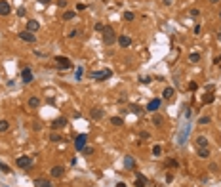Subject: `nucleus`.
<instances>
[{
  "mask_svg": "<svg viewBox=\"0 0 221 187\" xmlns=\"http://www.w3.org/2000/svg\"><path fill=\"white\" fill-rule=\"evenodd\" d=\"M135 187H147V178L141 176L139 172H137V180H135Z\"/></svg>",
  "mask_w": 221,
  "mask_h": 187,
  "instance_id": "f3484780",
  "label": "nucleus"
},
{
  "mask_svg": "<svg viewBox=\"0 0 221 187\" xmlns=\"http://www.w3.org/2000/svg\"><path fill=\"white\" fill-rule=\"evenodd\" d=\"M8 128H10V122H8V120H0V134L6 132Z\"/></svg>",
  "mask_w": 221,
  "mask_h": 187,
  "instance_id": "393cba45",
  "label": "nucleus"
},
{
  "mask_svg": "<svg viewBox=\"0 0 221 187\" xmlns=\"http://www.w3.org/2000/svg\"><path fill=\"white\" fill-rule=\"evenodd\" d=\"M189 59H191L192 63H198L200 61V54H191V55H189Z\"/></svg>",
  "mask_w": 221,
  "mask_h": 187,
  "instance_id": "c85d7f7f",
  "label": "nucleus"
},
{
  "mask_svg": "<svg viewBox=\"0 0 221 187\" xmlns=\"http://www.w3.org/2000/svg\"><path fill=\"white\" fill-rule=\"evenodd\" d=\"M210 2H214V4H215V2H219V0H210Z\"/></svg>",
  "mask_w": 221,
  "mask_h": 187,
  "instance_id": "49530a36",
  "label": "nucleus"
},
{
  "mask_svg": "<svg viewBox=\"0 0 221 187\" xmlns=\"http://www.w3.org/2000/svg\"><path fill=\"white\" fill-rule=\"evenodd\" d=\"M172 2H174V0H164V4H166V6H170Z\"/></svg>",
  "mask_w": 221,
  "mask_h": 187,
  "instance_id": "c03bdc74",
  "label": "nucleus"
},
{
  "mask_svg": "<svg viewBox=\"0 0 221 187\" xmlns=\"http://www.w3.org/2000/svg\"><path fill=\"white\" fill-rule=\"evenodd\" d=\"M214 99H215V96H214L212 92H208V94H204V96H202V103H204V105L214 103Z\"/></svg>",
  "mask_w": 221,
  "mask_h": 187,
  "instance_id": "dca6fc26",
  "label": "nucleus"
},
{
  "mask_svg": "<svg viewBox=\"0 0 221 187\" xmlns=\"http://www.w3.org/2000/svg\"><path fill=\"white\" fill-rule=\"evenodd\" d=\"M95 31H97V32H103V31H105V25H101V23H95Z\"/></svg>",
  "mask_w": 221,
  "mask_h": 187,
  "instance_id": "473e14b6",
  "label": "nucleus"
},
{
  "mask_svg": "<svg viewBox=\"0 0 221 187\" xmlns=\"http://www.w3.org/2000/svg\"><path fill=\"white\" fill-rule=\"evenodd\" d=\"M160 103H162V101L158 99V97H156V99H151L147 103V111H151V113H156L160 109Z\"/></svg>",
  "mask_w": 221,
  "mask_h": 187,
  "instance_id": "0eeeda50",
  "label": "nucleus"
},
{
  "mask_svg": "<svg viewBox=\"0 0 221 187\" xmlns=\"http://www.w3.org/2000/svg\"><path fill=\"white\" fill-rule=\"evenodd\" d=\"M114 40H116V35L112 31V27H105V31H103V42H105V46H111Z\"/></svg>",
  "mask_w": 221,
  "mask_h": 187,
  "instance_id": "f03ea898",
  "label": "nucleus"
},
{
  "mask_svg": "<svg viewBox=\"0 0 221 187\" xmlns=\"http://www.w3.org/2000/svg\"><path fill=\"white\" fill-rule=\"evenodd\" d=\"M162 122H164V119H162L160 115H154V117H152V124H154V126H162Z\"/></svg>",
  "mask_w": 221,
  "mask_h": 187,
  "instance_id": "4be33fe9",
  "label": "nucleus"
},
{
  "mask_svg": "<svg viewBox=\"0 0 221 187\" xmlns=\"http://www.w3.org/2000/svg\"><path fill=\"white\" fill-rule=\"evenodd\" d=\"M50 174H51V178H63L65 176V168H63V166H54V168L50 170Z\"/></svg>",
  "mask_w": 221,
  "mask_h": 187,
  "instance_id": "1a4fd4ad",
  "label": "nucleus"
},
{
  "mask_svg": "<svg viewBox=\"0 0 221 187\" xmlns=\"http://www.w3.org/2000/svg\"><path fill=\"white\" fill-rule=\"evenodd\" d=\"M174 94H175L174 88H166L164 94H162V97H164V99H172V97H174Z\"/></svg>",
  "mask_w": 221,
  "mask_h": 187,
  "instance_id": "6ab92c4d",
  "label": "nucleus"
},
{
  "mask_svg": "<svg viewBox=\"0 0 221 187\" xmlns=\"http://www.w3.org/2000/svg\"><path fill=\"white\" fill-rule=\"evenodd\" d=\"M210 122V117H202V119H200V124H208Z\"/></svg>",
  "mask_w": 221,
  "mask_h": 187,
  "instance_id": "f704fd0d",
  "label": "nucleus"
},
{
  "mask_svg": "<svg viewBox=\"0 0 221 187\" xmlns=\"http://www.w3.org/2000/svg\"><path fill=\"white\" fill-rule=\"evenodd\" d=\"M141 82H143V84H149V82H151V78H149V76H143Z\"/></svg>",
  "mask_w": 221,
  "mask_h": 187,
  "instance_id": "ea45409f",
  "label": "nucleus"
},
{
  "mask_svg": "<svg viewBox=\"0 0 221 187\" xmlns=\"http://www.w3.org/2000/svg\"><path fill=\"white\" fill-rule=\"evenodd\" d=\"M191 15H192V17H198V15H200V12L195 8V10H191Z\"/></svg>",
  "mask_w": 221,
  "mask_h": 187,
  "instance_id": "e433bc0d",
  "label": "nucleus"
},
{
  "mask_svg": "<svg viewBox=\"0 0 221 187\" xmlns=\"http://www.w3.org/2000/svg\"><path fill=\"white\" fill-rule=\"evenodd\" d=\"M19 38L23 40V42H36V36H34V32H29V31H21L19 32Z\"/></svg>",
  "mask_w": 221,
  "mask_h": 187,
  "instance_id": "423d86ee",
  "label": "nucleus"
},
{
  "mask_svg": "<svg viewBox=\"0 0 221 187\" xmlns=\"http://www.w3.org/2000/svg\"><path fill=\"white\" fill-rule=\"evenodd\" d=\"M76 10H78V12H82V10H86V4H78V6H76Z\"/></svg>",
  "mask_w": 221,
  "mask_h": 187,
  "instance_id": "4c0bfd02",
  "label": "nucleus"
},
{
  "mask_svg": "<svg viewBox=\"0 0 221 187\" xmlns=\"http://www.w3.org/2000/svg\"><path fill=\"white\" fill-rule=\"evenodd\" d=\"M57 6L59 8H65L67 6V0H57Z\"/></svg>",
  "mask_w": 221,
  "mask_h": 187,
  "instance_id": "c9c22d12",
  "label": "nucleus"
},
{
  "mask_svg": "<svg viewBox=\"0 0 221 187\" xmlns=\"http://www.w3.org/2000/svg\"><path fill=\"white\" fill-rule=\"evenodd\" d=\"M86 140H88L86 134H80V136H76V140H74V149H76V151H82V149L86 147Z\"/></svg>",
  "mask_w": 221,
  "mask_h": 187,
  "instance_id": "7ed1b4c3",
  "label": "nucleus"
},
{
  "mask_svg": "<svg viewBox=\"0 0 221 187\" xmlns=\"http://www.w3.org/2000/svg\"><path fill=\"white\" fill-rule=\"evenodd\" d=\"M130 109H132V111H134V113H139V111H141V109H139V107H137V105H132V107H130Z\"/></svg>",
  "mask_w": 221,
  "mask_h": 187,
  "instance_id": "58836bf2",
  "label": "nucleus"
},
{
  "mask_svg": "<svg viewBox=\"0 0 221 187\" xmlns=\"http://www.w3.org/2000/svg\"><path fill=\"white\" fill-rule=\"evenodd\" d=\"M50 141H63V137L57 136V134H54V136H50Z\"/></svg>",
  "mask_w": 221,
  "mask_h": 187,
  "instance_id": "2f4dec72",
  "label": "nucleus"
},
{
  "mask_svg": "<svg viewBox=\"0 0 221 187\" xmlns=\"http://www.w3.org/2000/svg\"><path fill=\"white\" fill-rule=\"evenodd\" d=\"M67 126V119H63V117H59V119H55L54 122H51V128L54 130H61Z\"/></svg>",
  "mask_w": 221,
  "mask_h": 187,
  "instance_id": "9d476101",
  "label": "nucleus"
},
{
  "mask_svg": "<svg viewBox=\"0 0 221 187\" xmlns=\"http://www.w3.org/2000/svg\"><path fill=\"white\" fill-rule=\"evenodd\" d=\"M124 166H126L128 170H135V160L132 157H126L124 158Z\"/></svg>",
  "mask_w": 221,
  "mask_h": 187,
  "instance_id": "a211bd4d",
  "label": "nucleus"
},
{
  "mask_svg": "<svg viewBox=\"0 0 221 187\" xmlns=\"http://www.w3.org/2000/svg\"><path fill=\"white\" fill-rule=\"evenodd\" d=\"M172 180H174V176H172V174H166V181H168V183H170Z\"/></svg>",
  "mask_w": 221,
  "mask_h": 187,
  "instance_id": "79ce46f5",
  "label": "nucleus"
},
{
  "mask_svg": "<svg viewBox=\"0 0 221 187\" xmlns=\"http://www.w3.org/2000/svg\"><path fill=\"white\" fill-rule=\"evenodd\" d=\"M21 80H23V82H25V84L33 82V71L25 67V69H23V71H21Z\"/></svg>",
  "mask_w": 221,
  "mask_h": 187,
  "instance_id": "6e6552de",
  "label": "nucleus"
},
{
  "mask_svg": "<svg viewBox=\"0 0 221 187\" xmlns=\"http://www.w3.org/2000/svg\"><path fill=\"white\" fill-rule=\"evenodd\" d=\"M17 15H25V8H19V10H17Z\"/></svg>",
  "mask_w": 221,
  "mask_h": 187,
  "instance_id": "a19ab883",
  "label": "nucleus"
},
{
  "mask_svg": "<svg viewBox=\"0 0 221 187\" xmlns=\"http://www.w3.org/2000/svg\"><path fill=\"white\" fill-rule=\"evenodd\" d=\"M34 187H51L50 180H44V178H36L34 180Z\"/></svg>",
  "mask_w": 221,
  "mask_h": 187,
  "instance_id": "2eb2a0df",
  "label": "nucleus"
},
{
  "mask_svg": "<svg viewBox=\"0 0 221 187\" xmlns=\"http://www.w3.org/2000/svg\"><path fill=\"white\" fill-rule=\"evenodd\" d=\"M38 21H36V19H29V21H27V29L25 31H29V32H36L38 31Z\"/></svg>",
  "mask_w": 221,
  "mask_h": 187,
  "instance_id": "ddd939ff",
  "label": "nucleus"
},
{
  "mask_svg": "<svg viewBox=\"0 0 221 187\" xmlns=\"http://www.w3.org/2000/svg\"><path fill=\"white\" fill-rule=\"evenodd\" d=\"M196 145H198V147H208V140L204 136H198L196 137Z\"/></svg>",
  "mask_w": 221,
  "mask_h": 187,
  "instance_id": "aec40b11",
  "label": "nucleus"
},
{
  "mask_svg": "<svg viewBox=\"0 0 221 187\" xmlns=\"http://www.w3.org/2000/svg\"><path fill=\"white\" fill-rule=\"evenodd\" d=\"M36 2H40V4H50L51 0H36Z\"/></svg>",
  "mask_w": 221,
  "mask_h": 187,
  "instance_id": "37998d69",
  "label": "nucleus"
},
{
  "mask_svg": "<svg viewBox=\"0 0 221 187\" xmlns=\"http://www.w3.org/2000/svg\"><path fill=\"white\" fill-rule=\"evenodd\" d=\"M82 75H84V69H82V67H80V69H76V78L80 80V78H82Z\"/></svg>",
  "mask_w": 221,
  "mask_h": 187,
  "instance_id": "72a5a7b5",
  "label": "nucleus"
},
{
  "mask_svg": "<svg viewBox=\"0 0 221 187\" xmlns=\"http://www.w3.org/2000/svg\"><path fill=\"white\" fill-rule=\"evenodd\" d=\"M160 153H162V147H160V145H154V147H152V155L160 157Z\"/></svg>",
  "mask_w": 221,
  "mask_h": 187,
  "instance_id": "cd10ccee",
  "label": "nucleus"
},
{
  "mask_svg": "<svg viewBox=\"0 0 221 187\" xmlns=\"http://www.w3.org/2000/svg\"><path fill=\"white\" fill-rule=\"evenodd\" d=\"M0 170H2L4 174H10L11 170H10V166H6V164H2V162H0Z\"/></svg>",
  "mask_w": 221,
  "mask_h": 187,
  "instance_id": "7c9ffc66",
  "label": "nucleus"
},
{
  "mask_svg": "<svg viewBox=\"0 0 221 187\" xmlns=\"http://www.w3.org/2000/svg\"><path fill=\"white\" fill-rule=\"evenodd\" d=\"M71 19H74V12H65L63 14V21H71Z\"/></svg>",
  "mask_w": 221,
  "mask_h": 187,
  "instance_id": "b1692460",
  "label": "nucleus"
},
{
  "mask_svg": "<svg viewBox=\"0 0 221 187\" xmlns=\"http://www.w3.org/2000/svg\"><path fill=\"white\" fill-rule=\"evenodd\" d=\"M198 157H200V158H208V157H210L208 147H200V149H198Z\"/></svg>",
  "mask_w": 221,
  "mask_h": 187,
  "instance_id": "412c9836",
  "label": "nucleus"
},
{
  "mask_svg": "<svg viewBox=\"0 0 221 187\" xmlns=\"http://www.w3.org/2000/svg\"><path fill=\"white\" fill-rule=\"evenodd\" d=\"M219 19H221V12H219Z\"/></svg>",
  "mask_w": 221,
  "mask_h": 187,
  "instance_id": "de8ad7c7",
  "label": "nucleus"
},
{
  "mask_svg": "<svg viewBox=\"0 0 221 187\" xmlns=\"http://www.w3.org/2000/svg\"><path fill=\"white\" fill-rule=\"evenodd\" d=\"M111 76H112L111 69H101V71H92L90 73V78H94V80H107Z\"/></svg>",
  "mask_w": 221,
  "mask_h": 187,
  "instance_id": "f257e3e1",
  "label": "nucleus"
},
{
  "mask_svg": "<svg viewBox=\"0 0 221 187\" xmlns=\"http://www.w3.org/2000/svg\"><path fill=\"white\" fill-rule=\"evenodd\" d=\"M135 19V15L132 14V12H126V14H124V21H134Z\"/></svg>",
  "mask_w": 221,
  "mask_h": 187,
  "instance_id": "bb28decb",
  "label": "nucleus"
},
{
  "mask_svg": "<svg viewBox=\"0 0 221 187\" xmlns=\"http://www.w3.org/2000/svg\"><path fill=\"white\" fill-rule=\"evenodd\" d=\"M116 187H126V183H118V185H116Z\"/></svg>",
  "mask_w": 221,
  "mask_h": 187,
  "instance_id": "a18cd8bd",
  "label": "nucleus"
},
{
  "mask_svg": "<svg viewBox=\"0 0 221 187\" xmlns=\"http://www.w3.org/2000/svg\"><path fill=\"white\" fill-rule=\"evenodd\" d=\"M38 105H40L38 97H31V99H29V107H38Z\"/></svg>",
  "mask_w": 221,
  "mask_h": 187,
  "instance_id": "a878e982",
  "label": "nucleus"
},
{
  "mask_svg": "<svg viewBox=\"0 0 221 187\" xmlns=\"http://www.w3.org/2000/svg\"><path fill=\"white\" fill-rule=\"evenodd\" d=\"M90 117H92L94 120H101L103 117H105V111H103V109H92Z\"/></svg>",
  "mask_w": 221,
  "mask_h": 187,
  "instance_id": "4468645a",
  "label": "nucleus"
},
{
  "mask_svg": "<svg viewBox=\"0 0 221 187\" xmlns=\"http://www.w3.org/2000/svg\"><path fill=\"white\" fill-rule=\"evenodd\" d=\"M55 61H57V67H59V69H71V67H73L71 59H69V58H63V55H57V58H55Z\"/></svg>",
  "mask_w": 221,
  "mask_h": 187,
  "instance_id": "39448f33",
  "label": "nucleus"
},
{
  "mask_svg": "<svg viewBox=\"0 0 221 187\" xmlns=\"http://www.w3.org/2000/svg\"><path fill=\"white\" fill-rule=\"evenodd\" d=\"M116 40H118V46H120V48H128V46L132 44V38H130L128 35H122V36H118Z\"/></svg>",
  "mask_w": 221,
  "mask_h": 187,
  "instance_id": "9b49d317",
  "label": "nucleus"
},
{
  "mask_svg": "<svg viewBox=\"0 0 221 187\" xmlns=\"http://www.w3.org/2000/svg\"><path fill=\"white\" fill-rule=\"evenodd\" d=\"M82 153H84L86 157H90L92 153H94V147H84V149H82Z\"/></svg>",
  "mask_w": 221,
  "mask_h": 187,
  "instance_id": "c756f323",
  "label": "nucleus"
},
{
  "mask_svg": "<svg viewBox=\"0 0 221 187\" xmlns=\"http://www.w3.org/2000/svg\"><path fill=\"white\" fill-rule=\"evenodd\" d=\"M10 12H11L10 2H6V0H0V15H8Z\"/></svg>",
  "mask_w": 221,
  "mask_h": 187,
  "instance_id": "f8f14e48",
  "label": "nucleus"
},
{
  "mask_svg": "<svg viewBox=\"0 0 221 187\" xmlns=\"http://www.w3.org/2000/svg\"><path fill=\"white\" fill-rule=\"evenodd\" d=\"M111 124H112V126H122L124 120L120 119V117H112V119H111Z\"/></svg>",
  "mask_w": 221,
  "mask_h": 187,
  "instance_id": "5701e85b",
  "label": "nucleus"
},
{
  "mask_svg": "<svg viewBox=\"0 0 221 187\" xmlns=\"http://www.w3.org/2000/svg\"><path fill=\"white\" fill-rule=\"evenodd\" d=\"M17 166H19V168H31V166H33V158H31L29 155L19 157L17 158Z\"/></svg>",
  "mask_w": 221,
  "mask_h": 187,
  "instance_id": "20e7f679",
  "label": "nucleus"
}]
</instances>
